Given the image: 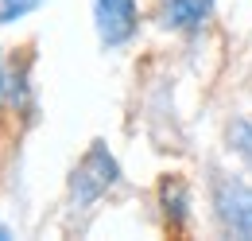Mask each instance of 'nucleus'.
I'll return each mask as SVG.
<instances>
[{"label": "nucleus", "mask_w": 252, "mask_h": 241, "mask_svg": "<svg viewBox=\"0 0 252 241\" xmlns=\"http://www.w3.org/2000/svg\"><path fill=\"white\" fill-rule=\"evenodd\" d=\"M117 183H121V163H117V156L109 152L105 140H94V144L86 148V156L78 160V167L70 171V183H66L70 206H74V210H90V206L101 202Z\"/></svg>", "instance_id": "1"}, {"label": "nucleus", "mask_w": 252, "mask_h": 241, "mask_svg": "<svg viewBox=\"0 0 252 241\" xmlns=\"http://www.w3.org/2000/svg\"><path fill=\"white\" fill-rule=\"evenodd\" d=\"M210 206H214L218 222L229 234L252 238V183L249 179H241V175H214Z\"/></svg>", "instance_id": "2"}, {"label": "nucleus", "mask_w": 252, "mask_h": 241, "mask_svg": "<svg viewBox=\"0 0 252 241\" xmlns=\"http://www.w3.org/2000/svg\"><path fill=\"white\" fill-rule=\"evenodd\" d=\"M90 12H94L97 43L105 51L128 47L140 31V4L136 0H90Z\"/></svg>", "instance_id": "3"}, {"label": "nucleus", "mask_w": 252, "mask_h": 241, "mask_svg": "<svg viewBox=\"0 0 252 241\" xmlns=\"http://www.w3.org/2000/svg\"><path fill=\"white\" fill-rule=\"evenodd\" d=\"M214 16V0H159V28L194 35Z\"/></svg>", "instance_id": "4"}, {"label": "nucleus", "mask_w": 252, "mask_h": 241, "mask_svg": "<svg viewBox=\"0 0 252 241\" xmlns=\"http://www.w3.org/2000/svg\"><path fill=\"white\" fill-rule=\"evenodd\" d=\"M159 206H163V218H167V226L179 234V230H187L190 222V191L183 179H175V175H167V179L159 183Z\"/></svg>", "instance_id": "5"}, {"label": "nucleus", "mask_w": 252, "mask_h": 241, "mask_svg": "<svg viewBox=\"0 0 252 241\" xmlns=\"http://www.w3.org/2000/svg\"><path fill=\"white\" fill-rule=\"evenodd\" d=\"M225 140H229V152L252 171V120L249 117H233L229 128H225Z\"/></svg>", "instance_id": "6"}, {"label": "nucleus", "mask_w": 252, "mask_h": 241, "mask_svg": "<svg viewBox=\"0 0 252 241\" xmlns=\"http://www.w3.org/2000/svg\"><path fill=\"white\" fill-rule=\"evenodd\" d=\"M43 0H0V24H20L32 12H39Z\"/></svg>", "instance_id": "7"}, {"label": "nucleus", "mask_w": 252, "mask_h": 241, "mask_svg": "<svg viewBox=\"0 0 252 241\" xmlns=\"http://www.w3.org/2000/svg\"><path fill=\"white\" fill-rule=\"evenodd\" d=\"M8 97H12V74H8V66H4V51H0V105H8Z\"/></svg>", "instance_id": "8"}, {"label": "nucleus", "mask_w": 252, "mask_h": 241, "mask_svg": "<svg viewBox=\"0 0 252 241\" xmlns=\"http://www.w3.org/2000/svg\"><path fill=\"white\" fill-rule=\"evenodd\" d=\"M12 238V226H4V222H0V241H8Z\"/></svg>", "instance_id": "9"}]
</instances>
